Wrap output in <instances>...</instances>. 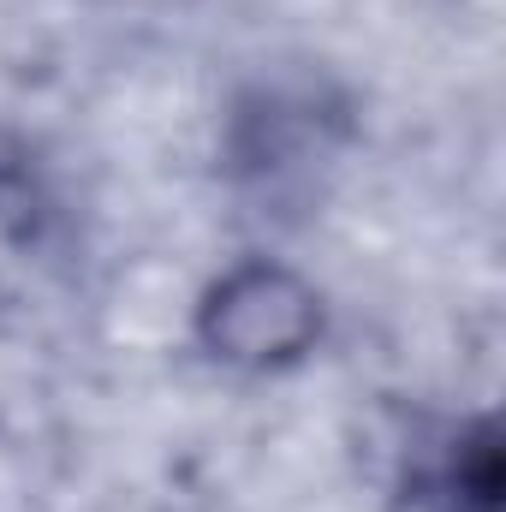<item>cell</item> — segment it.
<instances>
[{
	"label": "cell",
	"instance_id": "1",
	"mask_svg": "<svg viewBox=\"0 0 506 512\" xmlns=\"http://www.w3.org/2000/svg\"><path fill=\"white\" fill-rule=\"evenodd\" d=\"M197 334L209 358L233 370H280V364H298L322 340V298L292 268L245 262L209 286Z\"/></svg>",
	"mask_w": 506,
	"mask_h": 512
}]
</instances>
